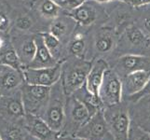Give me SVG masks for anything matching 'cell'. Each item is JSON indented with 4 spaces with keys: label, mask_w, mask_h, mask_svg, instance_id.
Masks as SVG:
<instances>
[{
    "label": "cell",
    "mask_w": 150,
    "mask_h": 140,
    "mask_svg": "<svg viewBox=\"0 0 150 140\" xmlns=\"http://www.w3.org/2000/svg\"><path fill=\"white\" fill-rule=\"evenodd\" d=\"M148 95H150V80H149L148 83L146 84V87H144V89L143 91H141L140 92H138L137 95H133V96H132L130 98H128V100H130V101H132L133 103H136L137 101L142 99L143 97L146 96Z\"/></svg>",
    "instance_id": "32"
},
{
    "label": "cell",
    "mask_w": 150,
    "mask_h": 140,
    "mask_svg": "<svg viewBox=\"0 0 150 140\" xmlns=\"http://www.w3.org/2000/svg\"><path fill=\"white\" fill-rule=\"evenodd\" d=\"M0 65L11 66L19 70H22L23 68L12 43H10L7 48L0 51Z\"/></svg>",
    "instance_id": "26"
},
{
    "label": "cell",
    "mask_w": 150,
    "mask_h": 140,
    "mask_svg": "<svg viewBox=\"0 0 150 140\" xmlns=\"http://www.w3.org/2000/svg\"><path fill=\"white\" fill-rule=\"evenodd\" d=\"M75 137L86 140H115L106 123L103 109L91 116L90 120L79 128Z\"/></svg>",
    "instance_id": "6"
},
{
    "label": "cell",
    "mask_w": 150,
    "mask_h": 140,
    "mask_svg": "<svg viewBox=\"0 0 150 140\" xmlns=\"http://www.w3.org/2000/svg\"><path fill=\"white\" fill-rule=\"evenodd\" d=\"M93 1H96L100 4H107V3H110L113 1H116V0H93Z\"/></svg>",
    "instance_id": "35"
},
{
    "label": "cell",
    "mask_w": 150,
    "mask_h": 140,
    "mask_svg": "<svg viewBox=\"0 0 150 140\" xmlns=\"http://www.w3.org/2000/svg\"><path fill=\"white\" fill-rule=\"evenodd\" d=\"M89 50V38L84 32L79 31V24L69 42L66 44V56L86 58Z\"/></svg>",
    "instance_id": "22"
},
{
    "label": "cell",
    "mask_w": 150,
    "mask_h": 140,
    "mask_svg": "<svg viewBox=\"0 0 150 140\" xmlns=\"http://www.w3.org/2000/svg\"><path fill=\"white\" fill-rule=\"evenodd\" d=\"M28 134L23 122H13L0 117V137L2 140H25Z\"/></svg>",
    "instance_id": "21"
},
{
    "label": "cell",
    "mask_w": 150,
    "mask_h": 140,
    "mask_svg": "<svg viewBox=\"0 0 150 140\" xmlns=\"http://www.w3.org/2000/svg\"><path fill=\"white\" fill-rule=\"evenodd\" d=\"M142 100L144 101V105H146V116L147 120L150 122V95L144 96L142 98Z\"/></svg>",
    "instance_id": "33"
},
{
    "label": "cell",
    "mask_w": 150,
    "mask_h": 140,
    "mask_svg": "<svg viewBox=\"0 0 150 140\" xmlns=\"http://www.w3.org/2000/svg\"><path fill=\"white\" fill-rule=\"evenodd\" d=\"M77 100H79L89 110L91 116H93L98 111L105 109V105L98 95H94L89 91L86 83L72 93Z\"/></svg>",
    "instance_id": "23"
},
{
    "label": "cell",
    "mask_w": 150,
    "mask_h": 140,
    "mask_svg": "<svg viewBox=\"0 0 150 140\" xmlns=\"http://www.w3.org/2000/svg\"><path fill=\"white\" fill-rule=\"evenodd\" d=\"M109 68L108 62L103 58H95L92 60L91 68L88 75L86 85L90 92L94 95H98L100 86L103 82L105 71Z\"/></svg>",
    "instance_id": "19"
},
{
    "label": "cell",
    "mask_w": 150,
    "mask_h": 140,
    "mask_svg": "<svg viewBox=\"0 0 150 140\" xmlns=\"http://www.w3.org/2000/svg\"><path fill=\"white\" fill-rule=\"evenodd\" d=\"M128 140H150V133L136 122H131Z\"/></svg>",
    "instance_id": "28"
},
{
    "label": "cell",
    "mask_w": 150,
    "mask_h": 140,
    "mask_svg": "<svg viewBox=\"0 0 150 140\" xmlns=\"http://www.w3.org/2000/svg\"><path fill=\"white\" fill-rule=\"evenodd\" d=\"M25 82L23 69L0 65V92L2 95H8L17 92Z\"/></svg>",
    "instance_id": "16"
},
{
    "label": "cell",
    "mask_w": 150,
    "mask_h": 140,
    "mask_svg": "<svg viewBox=\"0 0 150 140\" xmlns=\"http://www.w3.org/2000/svg\"><path fill=\"white\" fill-rule=\"evenodd\" d=\"M66 13L70 15L77 24L83 27H88L97 23L98 21L102 22L103 18L107 20L105 8H103L102 4L93 0H86L79 7Z\"/></svg>",
    "instance_id": "7"
},
{
    "label": "cell",
    "mask_w": 150,
    "mask_h": 140,
    "mask_svg": "<svg viewBox=\"0 0 150 140\" xmlns=\"http://www.w3.org/2000/svg\"><path fill=\"white\" fill-rule=\"evenodd\" d=\"M111 68L120 79L136 71L150 70V56L132 53L123 54L115 60Z\"/></svg>",
    "instance_id": "12"
},
{
    "label": "cell",
    "mask_w": 150,
    "mask_h": 140,
    "mask_svg": "<svg viewBox=\"0 0 150 140\" xmlns=\"http://www.w3.org/2000/svg\"><path fill=\"white\" fill-rule=\"evenodd\" d=\"M98 95L105 107L116 105L123 100L121 79L111 67L105 71Z\"/></svg>",
    "instance_id": "8"
},
{
    "label": "cell",
    "mask_w": 150,
    "mask_h": 140,
    "mask_svg": "<svg viewBox=\"0 0 150 140\" xmlns=\"http://www.w3.org/2000/svg\"><path fill=\"white\" fill-rule=\"evenodd\" d=\"M2 97V93H1V92H0V98Z\"/></svg>",
    "instance_id": "39"
},
{
    "label": "cell",
    "mask_w": 150,
    "mask_h": 140,
    "mask_svg": "<svg viewBox=\"0 0 150 140\" xmlns=\"http://www.w3.org/2000/svg\"><path fill=\"white\" fill-rule=\"evenodd\" d=\"M35 41L37 44V51H35L33 61L26 67L43 68V67H51L59 64V62L54 58L46 47L42 34L39 33L38 35H35Z\"/></svg>",
    "instance_id": "18"
},
{
    "label": "cell",
    "mask_w": 150,
    "mask_h": 140,
    "mask_svg": "<svg viewBox=\"0 0 150 140\" xmlns=\"http://www.w3.org/2000/svg\"><path fill=\"white\" fill-rule=\"evenodd\" d=\"M41 34H42L44 39V43L50 50V53L59 63L63 62L65 59L64 56L66 55V53L64 48V45L62 43V41L54 37L52 34H50L49 31L48 32H41Z\"/></svg>",
    "instance_id": "24"
},
{
    "label": "cell",
    "mask_w": 150,
    "mask_h": 140,
    "mask_svg": "<svg viewBox=\"0 0 150 140\" xmlns=\"http://www.w3.org/2000/svg\"><path fill=\"white\" fill-rule=\"evenodd\" d=\"M120 38L117 48L120 50L128 51L126 54H141L140 51H144L150 45V40L134 23L124 31Z\"/></svg>",
    "instance_id": "10"
},
{
    "label": "cell",
    "mask_w": 150,
    "mask_h": 140,
    "mask_svg": "<svg viewBox=\"0 0 150 140\" xmlns=\"http://www.w3.org/2000/svg\"><path fill=\"white\" fill-rule=\"evenodd\" d=\"M77 27V23L66 12L55 18L49 25V32L52 34L64 45L69 42Z\"/></svg>",
    "instance_id": "15"
},
{
    "label": "cell",
    "mask_w": 150,
    "mask_h": 140,
    "mask_svg": "<svg viewBox=\"0 0 150 140\" xmlns=\"http://www.w3.org/2000/svg\"><path fill=\"white\" fill-rule=\"evenodd\" d=\"M150 80V70H140L121 79L122 98H130L144 89Z\"/></svg>",
    "instance_id": "17"
},
{
    "label": "cell",
    "mask_w": 150,
    "mask_h": 140,
    "mask_svg": "<svg viewBox=\"0 0 150 140\" xmlns=\"http://www.w3.org/2000/svg\"><path fill=\"white\" fill-rule=\"evenodd\" d=\"M65 102L66 95L60 80L51 86L49 102L43 114L40 116L52 130L60 134L64 124Z\"/></svg>",
    "instance_id": "2"
},
{
    "label": "cell",
    "mask_w": 150,
    "mask_h": 140,
    "mask_svg": "<svg viewBox=\"0 0 150 140\" xmlns=\"http://www.w3.org/2000/svg\"><path fill=\"white\" fill-rule=\"evenodd\" d=\"M34 23L33 18L29 16L28 14H24L17 18L16 22H15V27L21 32H27V31H30V29H32Z\"/></svg>",
    "instance_id": "29"
},
{
    "label": "cell",
    "mask_w": 150,
    "mask_h": 140,
    "mask_svg": "<svg viewBox=\"0 0 150 140\" xmlns=\"http://www.w3.org/2000/svg\"><path fill=\"white\" fill-rule=\"evenodd\" d=\"M117 1L123 2L129 5V6H131L132 8H135V9L146 6V5L150 4V0H117Z\"/></svg>",
    "instance_id": "31"
},
{
    "label": "cell",
    "mask_w": 150,
    "mask_h": 140,
    "mask_svg": "<svg viewBox=\"0 0 150 140\" xmlns=\"http://www.w3.org/2000/svg\"><path fill=\"white\" fill-rule=\"evenodd\" d=\"M117 37L118 35L115 29L109 25L99 26L93 31L91 39H89V49L97 55L108 54L116 50L118 41Z\"/></svg>",
    "instance_id": "9"
},
{
    "label": "cell",
    "mask_w": 150,
    "mask_h": 140,
    "mask_svg": "<svg viewBox=\"0 0 150 140\" xmlns=\"http://www.w3.org/2000/svg\"><path fill=\"white\" fill-rule=\"evenodd\" d=\"M25 140H39V139H38V138H35V137H34V136H32L31 134H27L26 136V138H25Z\"/></svg>",
    "instance_id": "36"
},
{
    "label": "cell",
    "mask_w": 150,
    "mask_h": 140,
    "mask_svg": "<svg viewBox=\"0 0 150 140\" xmlns=\"http://www.w3.org/2000/svg\"><path fill=\"white\" fill-rule=\"evenodd\" d=\"M140 11V16L137 18V23L134 22L137 26L140 28L146 37L150 40V4L141 8H137Z\"/></svg>",
    "instance_id": "27"
},
{
    "label": "cell",
    "mask_w": 150,
    "mask_h": 140,
    "mask_svg": "<svg viewBox=\"0 0 150 140\" xmlns=\"http://www.w3.org/2000/svg\"><path fill=\"white\" fill-rule=\"evenodd\" d=\"M59 140H75V139L72 137H61Z\"/></svg>",
    "instance_id": "37"
},
{
    "label": "cell",
    "mask_w": 150,
    "mask_h": 140,
    "mask_svg": "<svg viewBox=\"0 0 150 140\" xmlns=\"http://www.w3.org/2000/svg\"><path fill=\"white\" fill-rule=\"evenodd\" d=\"M38 14L46 20L53 21L64 11L54 0H40L38 6Z\"/></svg>",
    "instance_id": "25"
},
{
    "label": "cell",
    "mask_w": 150,
    "mask_h": 140,
    "mask_svg": "<svg viewBox=\"0 0 150 140\" xmlns=\"http://www.w3.org/2000/svg\"><path fill=\"white\" fill-rule=\"evenodd\" d=\"M25 114L21 89L0 98V117L13 122H23Z\"/></svg>",
    "instance_id": "13"
},
{
    "label": "cell",
    "mask_w": 150,
    "mask_h": 140,
    "mask_svg": "<svg viewBox=\"0 0 150 140\" xmlns=\"http://www.w3.org/2000/svg\"><path fill=\"white\" fill-rule=\"evenodd\" d=\"M0 140H2V139H1V137H0Z\"/></svg>",
    "instance_id": "40"
},
{
    "label": "cell",
    "mask_w": 150,
    "mask_h": 140,
    "mask_svg": "<svg viewBox=\"0 0 150 140\" xmlns=\"http://www.w3.org/2000/svg\"><path fill=\"white\" fill-rule=\"evenodd\" d=\"M10 27V19L4 9H0V32L7 33Z\"/></svg>",
    "instance_id": "30"
},
{
    "label": "cell",
    "mask_w": 150,
    "mask_h": 140,
    "mask_svg": "<svg viewBox=\"0 0 150 140\" xmlns=\"http://www.w3.org/2000/svg\"><path fill=\"white\" fill-rule=\"evenodd\" d=\"M23 73L26 83L51 87L61 80L62 62L51 67H43V68L23 67Z\"/></svg>",
    "instance_id": "11"
},
{
    "label": "cell",
    "mask_w": 150,
    "mask_h": 140,
    "mask_svg": "<svg viewBox=\"0 0 150 140\" xmlns=\"http://www.w3.org/2000/svg\"><path fill=\"white\" fill-rule=\"evenodd\" d=\"M91 114L87 107L73 95H66L65 119L61 137L74 138L81 126L91 119Z\"/></svg>",
    "instance_id": "3"
},
{
    "label": "cell",
    "mask_w": 150,
    "mask_h": 140,
    "mask_svg": "<svg viewBox=\"0 0 150 140\" xmlns=\"http://www.w3.org/2000/svg\"><path fill=\"white\" fill-rule=\"evenodd\" d=\"M11 43L9 40H8L5 37L0 35V51H2L5 48H7V47Z\"/></svg>",
    "instance_id": "34"
},
{
    "label": "cell",
    "mask_w": 150,
    "mask_h": 140,
    "mask_svg": "<svg viewBox=\"0 0 150 140\" xmlns=\"http://www.w3.org/2000/svg\"><path fill=\"white\" fill-rule=\"evenodd\" d=\"M75 140H86V139H82V138H79V137H75Z\"/></svg>",
    "instance_id": "38"
},
{
    "label": "cell",
    "mask_w": 150,
    "mask_h": 140,
    "mask_svg": "<svg viewBox=\"0 0 150 140\" xmlns=\"http://www.w3.org/2000/svg\"><path fill=\"white\" fill-rule=\"evenodd\" d=\"M15 50L20 58L23 67H26L33 61L37 51V44L35 36L23 35L16 38V45H13Z\"/></svg>",
    "instance_id": "20"
},
{
    "label": "cell",
    "mask_w": 150,
    "mask_h": 140,
    "mask_svg": "<svg viewBox=\"0 0 150 140\" xmlns=\"http://www.w3.org/2000/svg\"><path fill=\"white\" fill-rule=\"evenodd\" d=\"M92 61L69 56L62 62L61 82L66 95H71L86 83Z\"/></svg>",
    "instance_id": "1"
},
{
    "label": "cell",
    "mask_w": 150,
    "mask_h": 140,
    "mask_svg": "<svg viewBox=\"0 0 150 140\" xmlns=\"http://www.w3.org/2000/svg\"><path fill=\"white\" fill-rule=\"evenodd\" d=\"M103 115L115 140H128L131 120L127 104L122 100L116 105L105 107Z\"/></svg>",
    "instance_id": "4"
},
{
    "label": "cell",
    "mask_w": 150,
    "mask_h": 140,
    "mask_svg": "<svg viewBox=\"0 0 150 140\" xmlns=\"http://www.w3.org/2000/svg\"><path fill=\"white\" fill-rule=\"evenodd\" d=\"M23 127L29 134L39 140H59L61 134L52 130L42 118L34 114H25Z\"/></svg>",
    "instance_id": "14"
},
{
    "label": "cell",
    "mask_w": 150,
    "mask_h": 140,
    "mask_svg": "<svg viewBox=\"0 0 150 140\" xmlns=\"http://www.w3.org/2000/svg\"><path fill=\"white\" fill-rule=\"evenodd\" d=\"M51 87L34 85L24 82L21 87L22 99L26 114L41 116L50 99Z\"/></svg>",
    "instance_id": "5"
}]
</instances>
